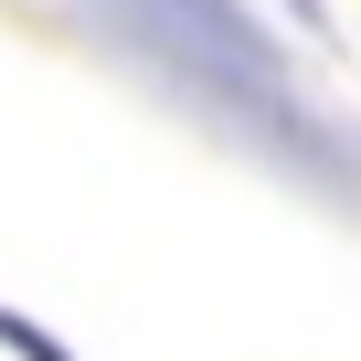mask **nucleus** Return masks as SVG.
I'll return each instance as SVG.
<instances>
[{"mask_svg": "<svg viewBox=\"0 0 361 361\" xmlns=\"http://www.w3.org/2000/svg\"><path fill=\"white\" fill-rule=\"evenodd\" d=\"M149 11H170L180 32H202V43H213L224 64H245V75H266V64H276V54L245 32V11H234V0H149Z\"/></svg>", "mask_w": 361, "mask_h": 361, "instance_id": "f257e3e1", "label": "nucleus"}, {"mask_svg": "<svg viewBox=\"0 0 361 361\" xmlns=\"http://www.w3.org/2000/svg\"><path fill=\"white\" fill-rule=\"evenodd\" d=\"M0 350H22V361H75L54 329H32V319H11V308H0Z\"/></svg>", "mask_w": 361, "mask_h": 361, "instance_id": "f03ea898", "label": "nucleus"}]
</instances>
